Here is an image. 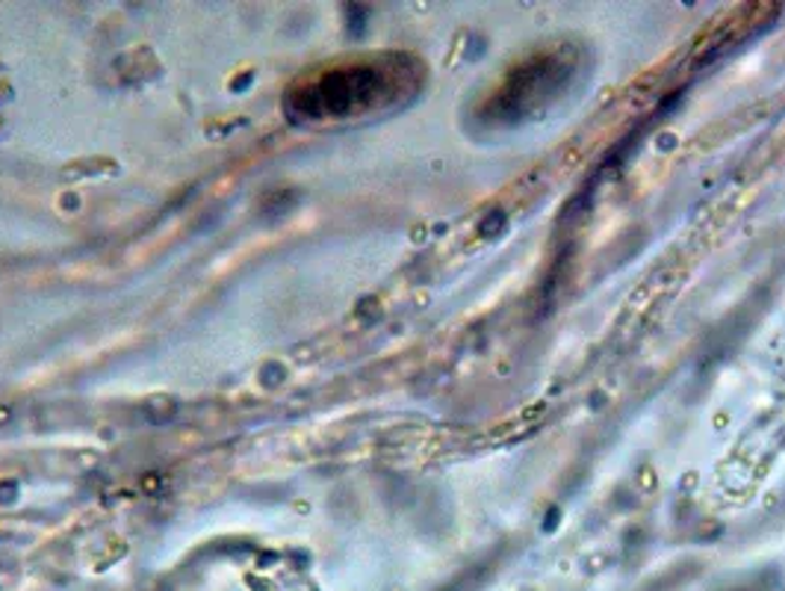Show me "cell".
I'll use <instances>...</instances> for the list:
<instances>
[{"label":"cell","mask_w":785,"mask_h":591,"mask_svg":"<svg viewBox=\"0 0 785 591\" xmlns=\"http://www.w3.org/2000/svg\"><path fill=\"white\" fill-rule=\"evenodd\" d=\"M414 86L417 78L405 60L348 62L296 83L287 95V113L299 125L355 119L396 104Z\"/></svg>","instance_id":"cell-1"}]
</instances>
